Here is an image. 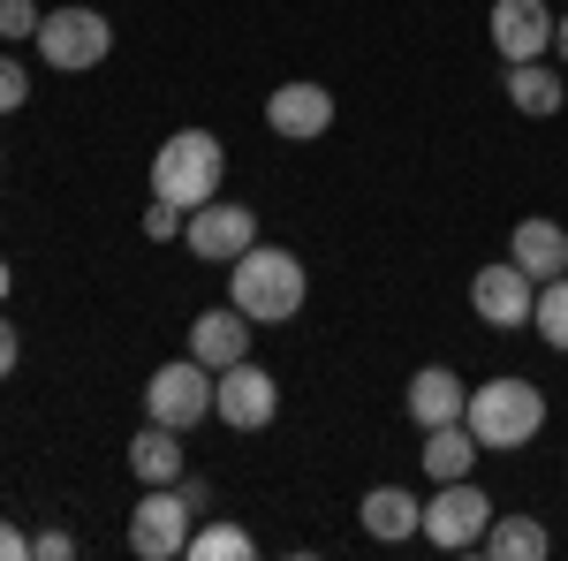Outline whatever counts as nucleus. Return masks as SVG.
Instances as JSON below:
<instances>
[{"mask_svg": "<svg viewBox=\"0 0 568 561\" xmlns=\"http://www.w3.org/2000/svg\"><path fill=\"white\" fill-rule=\"evenodd\" d=\"M311 297V273L288 243H251L243 259L227 266V303L251 319V327H288Z\"/></svg>", "mask_w": 568, "mask_h": 561, "instance_id": "f257e3e1", "label": "nucleus"}, {"mask_svg": "<svg viewBox=\"0 0 568 561\" xmlns=\"http://www.w3.org/2000/svg\"><path fill=\"white\" fill-rule=\"evenodd\" d=\"M463 425H470V440H478L485 455H516V448H530V440L546 432V388L524 380V372L478 380V388H470V410H463Z\"/></svg>", "mask_w": 568, "mask_h": 561, "instance_id": "f03ea898", "label": "nucleus"}, {"mask_svg": "<svg viewBox=\"0 0 568 561\" xmlns=\"http://www.w3.org/2000/svg\"><path fill=\"white\" fill-rule=\"evenodd\" d=\"M152 198H168L182 213H197V206H213L220 182H227V144L213 130H175L160 152H152Z\"/></svg>", "mask_w": 568, "mask_h": 561, "instance_id": "7ed1b4c3", "label": "nucleus"}, {"mask_svg": "<svg viewBox=\"0 0 568 561\" xmlns=\"http://www.w3.org/2000/svg\"><path fill=\"white\" fill-rule=\"evenodd\" d=\"M500 517L493 509V493H485L478 478H439L433 501H425V523H417V539L425 547H439V554H478L485 523Z\"/></svg>", "mask_w": 568, "mask_h": 561, "instance_id": "20e7f679", "label": "nucleus"}, {"mask_svg": "<svg viewBox=\"0 0 568 561\" xmlns=\"http://www.w3.org/2000/svg\"><path fill=\"white\" fill-rule=\"evenodd\" d=\"M39 61L45 69H61V77H84V69H99L106 53H114V23L99 16V8H84V0H69V8H45L39 23Z\"/></svg>", "mask_w": 568, "mask_h": 561, "instance_id": "39448f33", "label": "nucleus"}, {"mask_svg": "<svg viewBox=\"0 0 568 561\" xmlns=\"http://www.w3.org/2000/svg\"><path fill=\"white\" fill-rule=\"evenodd\" d=\"M213 388H220V372L213 364H197V357H168V364H152V380H144V418L152 425H205L213 418Z\"/></svg>", "mask_w": 568, "mask_h": 561, "instance_id": "423d86ee", "label": "nucleus"}, {"mask_svg": "<svg viewBox=\"0 0 568 561\" xmlns=\"http://www.w3.org/2000/svg\"><path fill=\"white\" fill-rule=\"evenodd\" d=\"M190 531H197V501L182 485H144L130 509V554L144 561H175L190 554Z\"/></svg>", "mask_w": 568, "mask_h": 561, "instance_id": "0eeeda50", "label": "nucleus"}, {"mask_svg": "<svg viewBox=\"0 0 568 561\" xmlns=\"http://www.w3.org/2000/svg\"><path fill=\"white\" fill-rule=\"evenodd\" d=\"M213 418L227 432H265L273 418H281V380L265 372L258 357H243V364H227L213 388Z\"/></svg>", "mask_w": 568, "mask_h": 561, "instance_id": "6e6552de", "label": "nucleus"}, {"mask_svg": "<svg viewBox=\"0 0 568 561\" xmlns=\"http://www.w3.org/2000/svg\"><path fill=\"white\" fill-rule=\"evenodd\" d=\"M485 39L508 61H546L554 53V0H493L485 8Z\"/></svg>", "mask_w": 568, "mask_h": 561, "instance_id": "1a4fd4ad", "label": "nucleus"}, {"mask_svg": "<svg viewBox=\"0 0 568 561\" xmlns=\"http://www.w3.org/2000/svg\"><path fill=\"white\" fill-rule=\"evenodd\" d=\"M470 311H478L493 334H524L530 311H538V281H530L516 259L478 266V281H470Z\"/></svg>", "mask_w": 568, "mask_h": 561, "instance_id": "9d476101", "label": "nucleus"}, {"mask_svg": "<svg viewBox=\"0 0 568 561\" xmlns=\"http://www.w3.org/2000/svg\"><path fill=\"white\" fill-rule=\"evenodd\" d=\"M182 243H190L205 266H235L251 243H258V213H251V206H235V198H213V206H197V213H190Z\"/></svg>", "mask_w": 568, "mask_h": 561, "instance_id": "9b49d317", "label": "nucleus"}, {"mask_svg": "<svg viewBox=\"0 0 568 561\" xmlns=\"http://www.w3.org/2000/svg\"><path fill=\"white\" fill-rule=\"evenodd\" d=\"M265 130L281 137V144H318V137L334 130V91L296 77V84H273L265 91Z\"/></svg>", "mask_w": 568, "mask_h": 561, "instance_id": "f8f14e48", "label": "nucleus"}, {"mask_svg": "<svg viewBox=\"0 0 568 561\" xmlns=\"http://www.w3.org/2000/svg\"><path fill=\"white\" fill-rule=\"evenodd\" d=\"M409 418L433 432V425H463V410H470V380L455 372V364H417L409 372Z\"/></svg>", "mask_w": 568, "mask_h": 561, "instance_id": "ddd939ff", "label": "nucleus"}, {"mask_svg": "<svg viewBox=\"0 0 568 561\" xmlns=\"http://www.w3.org/2000/svg\"><path fill=\"white\" fill-rule=\"evenodd\" d=\"M251 334H258V327H251L235 303H213V311H197V319H190V357H197V364H213V372H227V364H243V357H251Z\"/></svg>", "mask_w": 568, "mask_h": 561, "instance_id": "4468645a", "label": "nucleus"}, {"mask_svg": "<svg viewBox=\"0 0 568 561\" xmlns=\"http://www.w3.org/2000/svg\"><path fill=\"white\" fill-rule=\"evenodd\" d=\"M500 84H508V107L530 122H554L568 107V69H554V61H508Z\"/></svg>", "mask_w": 568, "mask_h": 561, "instance_id": "2eb2a0df", "label": "nucleus"}, {"mask_svg": "<svg viewBox=\"0 0 568 561\" xmlns=\"http://www.w3.org/2000/svg\"><path fill=\"white\" fill-rule=\"evenodd\" d=\"M356 523H364V539H379V547H402V539H417V523H425V501H417L409 485H372V493L356 501Z\"/></svg>", "mask_w": 568, "mask_h": 561, "instance_id": "dca6fc26", "label": "nucleus"}, {"mask_svg": "<svg viewBox=\"0 0 568 561\" xmlns=\"http://www.w3.org/2000/svg\"><path fill=\"white\" fill-rule=\"evenodd\" d=\"M508 259L524 266L530 281H561V273H568V228H561V220H546V213L516 220V236H508Z\"/></svg>", "mask_w": 568, "mask_h": 561, "instance_id": "f3484780", "label": "nucleus"}, {"mask_svg": "<svg viewBox=\"0 0 568 561\" xmlns=\"http://www.w3.org/2000/svg\"><path fill=\"white\" fill-rule=\"evenodd\" d=\"M130 471H136V485H175L182 471H190V448H182V432L175 425H136V440H130Z\"/></svg>", "mask_w": 568, "mask_h": 561, "instance_id": "a211bd4d", "label": "nucleus"}, {"mask_svg": "<svg viewBox=\"0 0 568 561\" xmlns=\"http://www.w3.org/2000/svg\"><path fill=\"white\" fill-rule=\"evenodd\" d=\"M478 554H493V561H546L554 554V539H546V523L538 517H493L485 523V539H478Z\"/></svg>", "mask_w": 568, "mask_h": 561, "instance_id": "6ab92c4d", "label": "nucleus"}, {"mask_svg": "<svg viewBox=\"0 0 568 561\" xmlns=\"http://www.w3.org/2000/svg\"><path fill=\"white\" fill-rule=\"evenodd\" d=\"M478 455H485V448L470 440V425H433V432H425V448H417V463H425L433 485H439V478H470V471H478Z\"/></svg>", "mask_w": 568, "mask_h": 561, "instance_id": "aec40b11", "label": "nucleus"}, {"mask_svg": "<svg viewBox=\"0 0 568 561\" xmlns=\"http://www.w3.org/2000/svg\"><path fill=\"white\" fill-rule=\"evenodd\" d=\"M251 554H258V539H251L243 523H227V517H205L190 531V561H251Z\"/></svg>", "mask_w": 568, "mask_h": 561, "instance_id": "412c9836", "label": "nucleus"}, {"mask_svg": "<svg viewBox=\"0 0 568 561\" xmlns=\"http://www.w3.org/2000/svg\"><path fill=\"white\" fill-rule=\"evenodd\" d=\"M530 334L546 349H561L568 357V273L561 281H538V311H530Z\"/></svg>", "mask_w": 568, "mask_h": 561, "instance_id": "4be33fe9", "label": "nucleus"}, {"mask_svg": "<svg viewBox=\"0 0 568 561\" xmlns=\"http://www.w3.org/2000/svg\"><path fill=\"white\" fill-rule=\"evenodd\" d=\"M39 23H45V8H39V0H0V46L39 39Z\"/></svg>", "mask_w": 568, "mask_h": 561, "instance_id": "5701e85b", "label": "nucleus"}, {"mask_svg": "<svg viewBox=\"0 0 568 561\" xmlns=\"http://www.w3.org/2000/svg\"><path fill=\"white\" fill-rule=\"evenodd\" d=\"M182 228H190L182 206H168V198H152V206H144V243H182Z\"/></svg>", "mask_w": 568, "mask_h": 561, "instance_id": "b1692460", "label": "nucleus"}, {"mask_svg": "<svg viewBox=\"0 0 568 561\" xmlns=\"http://www.w3.org/2000/svg\"><path fill=\"white\" fill-rule=\"evenodd\" d=\"M23 99H31V69L16 53H0V114H23Z\"/></svg>", "mask_w": 568, "mask_h": 561, "instance_id": "393cba45", "label": "nucleus"}, {"mask_svg": "<svg viewBox=\"0 0 568 561\" xmlns=\"http://www.w3.org/2000/svg\"><path fill=\"white\" fill-rule=\"evenodd\" d=\"M31 561H77V539L69 531H39L31 539Z\"/></svg>", "mask_w": 568, "mask_h": 561, "instance_id": "a878e982", "label": "nucleus"}, {"mask_svg": "<svg viewBox=\"0 0 568 561\" xmlns=\"http://www.w3.org/2000/svg\"><path fill=\"white\" fill-rule=\"evenodd\" d=\"M16 364H23V327H16V319L0 311V380H8Z\"/></svg>", "mask_w": 568, "mask_h": 561, "instance_id": "bb28decb", "label": "nucleus"}, {"mask_svg": "<svg viewBox=\"0 0 568 561\" xmlns=\"http://www.w3.org/2000/svg\"><path fill=\"white\" fill-rule=\"evenodd\" d=\"M0 561H31V531L8 523V517H0Z\"/></svg>", "mask_w": 568, "mask_h": 561, "instance_id": "cd10ccee", "label": "nucleus"}, {"mask_svg": "<svg viewBox=\"0 0 568 561\" xmlns=\"http://www.w3.org/2000/svg\"><path fill=\"white\" fill-rule=\"evenodd\" d=\"M554 61H561V69H568V8H561V16H554Z\"/></svg>", "mask_w": 568, "mask_h": 561, "instance_id": "c85d7f7f", "label": "nucleus"}, {"mask_svg": "<svg viewBox=\"0 0 568 561\" xmlns=\"http://www.w3.org/2000/svg\"><path fill=\"white\" fill-rule=\"evenodd\" d=\"M8 289H16V266L0 259V303H8Z\"/></svg>", "mask_w": 568, "mask_h": 561, "instance_id": "c756f323", "label": "nucleus"}, {"mask_svg": "<svg viewBox=\"0 0 568 561\" xmlns=\"http://www.w3.org/2000/svg\"><path fill=\"white\" fill-rule=\"evenodd\" d=\"M0 168H8V152H0Z\"/></svg>", "mask_w": 568, "mask_h": 561, "instance_id": "7c9ffc66", "label": "nucleus"}]
</instances>
